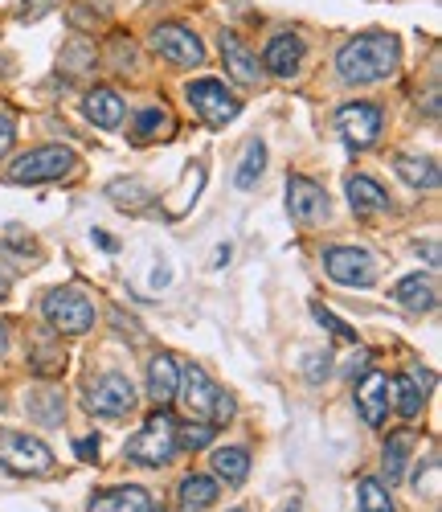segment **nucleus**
<instances>
[{"instance_id": "obj_1", "label": "nucleus", "mask_w": 442, "mask_h": 512, "mask_svg": "<svg viewBox=\"0 0 442 512\" xmlns=\"http://www.w3.org/2000/svg\"><path fill=\"white\" fill-rule=\"evenodd\" d=\"M397 62H402V41L385 29L357 33L336 50V74L348 87H369V82L389 78L397 70Z\"/></svg>"}, {"instance_id": "obj_2", "label": "nucleus", "mask_w": 442, "mask_h": 512, "mask_svg": "<svg viewBox=\"0 0 442 512\" xmlns=\"http://www.w3.org/2000/svg\"><path fill=\"white\" fill-rule=\"evenodd\" d=\"M176 451H181L176 447V418L164 406H156V414H148V422L140 426V435H131L123 447V455L140 467H164Z\"/></svg>"}, {"instance_id": "obj_3", "label": "nucleus", "mask_w": 442, "mask_h": 512, "mask_svg": "<svg viewBox=\"0 0 442 512\" xmlns=\"http://www.w3.org/2000/svg\"><path fill=\"white\" fill-rule=\"evenodd\" d=\"M78 173V156L62 144H41L29 148L25 156H17V164L9 168V185H50V181H66Z\"/></svg>"}, {"instance_id": "obj_4", "label": "nucleus", "mask_w": 442, "mask_h": 512, "mask_svg": "<svg viewBox=\"0 0 442 512\" xmlns=\"http://www.w3.org/2000/svg\"><path fill=\"white\" fill-rule=\"evenodd\" d=\"M41 316L50 320V328L58 336H82L95 328V304H91V295L78 287H54L46 300H41Z\"/></svg>"}, {"instance_id": "obj_5", "label": "nucleus", "mask_w": 442, "mask_h": 512, "mask_svg": "<svg viewBox=\"0 0 442 512\" xmlns=\"http://www.w3.org/2000/svg\"><path fill=\"white\" fill-rule=\"evenodd\" d=\"M82 406L95 418H123L136 410V386H131L127 373H99L95 381H86Z\"/></svg>"}, {"instance_id": "obj_6", "label": "nucleus", "mask_w": 442, "mask_h": 512, "mask_svg": "<svg viewBox=\"0 0 442 512\" xmlns=\"http://www.w3.org/2000/svg\"><path fill=\"white\" fill-rule=\"evenodd\" d=\"M0 463L13 476H46L54 467V451L29 431H0Z\"/></svg>"}, {"instance_id": "obj_7", "label": "nucleus", "mask_w": 442, "mask_h": 512, "mask_svg": "<svg viewBox=\"0 0 442 512\" xmlns=\"http://www.w3.org/2000/svg\"><path fill=\"white\" fill-rule=\"evenodd\" d=\"M324 271L340 287H373L377 283V259L361 246H328Z\"/></svg>"}, {"instance_id": "obj_8", "label": "nucleus", "mask_w": 442, "mask_h": 512, "mask_svg": "<svg viewBox=\"0 0 442 512\" xmlns=\"http://www.w3.org/2000/svg\"><path fill=\"white\" fill-rule=\"evenodd\" d=\"M189 107L209 123V127H226L238 111H242V99L234 91H226V82H217V78H197L189 82Z\"/></svg>"}, {"instance_id": "obj_9", "label": "nucleus", "mask_w": 442, "mask_h": 512, "mask_svg": "<svg viewBox=\"0 0 442 512\" xmlns=\"http://www.w3.org/2000/svg\"><path fill=\"white\" fill-rule=\"evenodd\" d=\"M336 132L352 152H365L381 136V107L373 103H344L336 111Z\"/></svg>"}, {"instance_id": "obj_10", "label": "nucleus", "mask_w": 442, "mask_h": 512, "mask_svg": "<svg viewBox=\"0 0 442 512\" xmlns=\"http://www.w3.org/2000/svg\"><path fill=\"white\" fill-rule=\"evenodd\" d=\"M148 41H152V50L172 66H201L205 62V46L189 25H156Z\"/></svg>"}, {"instance_id": "obj_11", "label": "nucleus", "mask_w": 442, "mask_h": 512, "mask_svg": "<svg viewBox=\"0 0 442 512\" xmlns=\"http://www.w3.org/2000/svg\"><path fill=\"white\" fill-rule=\"evenodd\" d=\"M185 414L197 422H213V402H217V386L209 381V373L201 365H181V386H176Z\"/></svg>"}, {"instance_id": "obj_12", "label": "nucleus", "mask_w": 442, "mask_h": 512, "mask_svg": "<svg viewBox=\"0 0 442 512\" xmlns=\"http://www.w3.org/2000/svg\"><path fill=\"white\" fill-rule=\"evenodd\" d=\"M287 213H291V222L312 226L328 218V193L312 177H287Z\"/></svg>"}, {"instance_id": "obj_13", "label": "nucleus", "mask_w": 442, "mask_h": 512, "mask_svg": "<svg viewBox=\"0 0 442 512\" xmlns=\"http://www.w3.org/2000/svg\"><path fill=\"white\" fill-rule=\"evenodd\" d=\"M307 58V46H303V37L295 33H275L267 41V50H262V74H275V78H295L299 66Z\"/></svg>"}, {"instance_id": "obj_14", "label": "nucleus", "mask_w": 442, "mask_h": 512, "mask_svg": "<svg viewBox=\"0 0 442 512\" xmlns=\"http://www.w3.org/2000/svg\"><path fill=\"white\" fill-rule=\"evenodd\" d=\"M86 512H152V492L140 484H123V488H103L91 496Z\"/></svg>"}, {"instance_id": "obj_15", "label": "nucleus", "mask_w": 442, "mask_h": 512, "mask_svg": "<svg viewBox=\"0 0 442 512\" xmlns=\"http://www.w3.org/2000/svg\"><path fill=\"white\" fill-rule=\"evenodd\" d=\"M221 62H226L230 78L242 82V87H258V82H262V66H258V58L242 46V37L230 33V29L221 33Z\"/></svg>"}, {"instance_id": "obj_16", "label": "nucleus", "mask_w": 442, "mask_h": 512, "mask_svg": "<svg viewBox=\"0 0 442 512\" xmlns=\"http://www.w3.org/2000/svg\"><path fill=\"white\" fill-rule=\"evenodd\" d=\"M357 410H361V418L369 422V426H381L385 422V414H389V377L385 373H365L361 381H357Z\"/></svg>"}, {"instance_id": "obj_17", "label": "nucleus", "mask_w": 442, "mask_h": 512, "mask_svg": "<svg viewBox=\"0 0 442 512\" xmlns=\"http://www.w3.org/2000/svg\"><path fill=\"white\" fill-rule=\"evenodd\" d=\"M389 295H393V304H397V308H406V312H414V316L438 308V287H434V279H422V275L397 279Z\"/></svg>"}, {"instance_id": "obj_18", "label": "nucleus", "mask_w": 442, "mask_h": 512, "mask_svg": "<svg viewBox=\"0 0 442 512\" xmlns=\"http://www.w3.org/2000/svg\"><path fill=\"white\" fill-rule=\"evenodd\" d=\"M176 386H181V365H176L172 353H156L148 361V398L156 406H168L176 398Z\"/></svg>"}, {"instance_id": "obj_19", "label": "nucleus", "mask_w": 442, "mask_h": 512, "mask_svg": "<svg viewBox=\"0 0 442 512\" xmlns=\"http://www.w3.org/2000/svg\"><path fill=\"white\" fill-rule=\"evenodd\" d=\"M25 414H29L37 426H62V418H66V398H62V390H54V386H33V390L25 394Z\"/></svg>"}, {"instance_id": "obj_20", "label": "nucleus", "mask_w": 442, "mask_h": 512, "mask_svg": "<svg viewBox=\"0 0 442 512\" xmlns=\"http://www.w3.org/2000/svg\"><path fill=\"white\" fill-rule=\"evenodd\" d=\"M82 111H86V119H91L95 127H103V132H115V127L123 123V99L111 91V87H95L91 95L82 99Z\"/></svg>"}, {"instance_id": "obj_21", "label": "nucleus", "mask_w": 442, "mask_h": 512, "mask_svg": "<svg viewBox=\"0 0 442 512\" xmlns=\"http://www.w3.org/2000/svg\"><path fill=\"white\" fill-rule=\"evenodd\" d=\"M344 189H348V205H352L357 218H377V213L389 209V197L373 177H348Z\"/></svg>"}, {"instance_id": "obj_22", "label": "nucleus", "mask_w": 442, "mask_h": 512, "mask_svg": "<svg viewBox=\"0 0 442 512\" xmlns=\"http://www.w3.org/2000/svg\"><path fill=\"white\" fill-rule=\"evenodd\" d=\"M410 451H414V431H393V435L385 439L381 467H385V480H389V484H402V480H406Z\"/></svg>"}, {"instance_id": "obj_23", "label": "nucleus", "mask_w": 442, "mask_h": 512, "mask_svg": "<svg viewBox=\"0 0 442 512\" xmlns=\"http://www.w3.org/2000/svg\"><path fill=\"white\" fill-rule=\"evenodd\" d=\"M393 168H397V177H402L406 185H414V189H438V181H442L438 164L430 156H397Z\"/></svg>"}, {"instance_id": "obj_24", "label": "nucleus", "mask_w": 442, "mask_h": 512, "mask_svg": "<svg viewBox=\"0 0 442 512\" xmlns=\"http://www.w3.org/2000/svg\"><path fill=\"white\" fill-rule=\"evenodd\" d=\"M172 136V111L168 107H144L131 123V140L136 144H152V140H164Z\"/></svg>"}, {"instance_id": "obj_25", "label": "nucleus", "mask_w": 442, "mask_h": 512, "mask_svg": "<svg viewBox=\"0 0 442 512\" xmlns=\"http://www.w3.org/2000/svg\"><path fill=\"white\" fill-rule=\"evenodd\" d=\"M209 463H213L217 480H226V484H234V488L250 476V451H246V447H217Z\"/></svg>"}, {"instance_id": "obj_26", "label": "nucleus", "mask_w": 442, "mask_h": 512, "mask_svg": "<svg viewBox=\"0 0 442 512\" xmlns=\"http://www.w3.org/2000/svg\"><path fill=\"white\" fill-rule=\"evenodd\" d=\"M389 402L397 406V414H402V418H418L422 406H426V394H422V386L410 373H402V377L389 381Z\"/></svg>"}, {"instance_id": "obj_27", "label": "nucleus", "mask_w": 442, "mask_h": 512, "mask_svg": "<svg viewBox=\"0 0 442 512\" xmlns=\"http://www.w3.org/2000/svg\"><path fill=\"white\" fill-rule=\"evenodd\" d=\"M217 496H221V488H217L213 476H185V480H181V508H189V512L213 508Z\"/></svg>"}, {"instance_id": "obj_28", "label": "nucleus", "mask_w": 442, "mask_h": 512, "mask_svg": "<svg viewBox=\"0 0 442 512\" xmlns=\"http://www.w3.org/2000/svg\"><path fill=\"white\" fill-rule=\"evenodd\" d=\"M262 168H267V144H262V140H250V144H246V156H242V164H238V173H234V185H238L242 193L258 189Z\"/></svg>"}, {"instance_id": "obj_29", "label": "nucleus", "mask_w": 442, "mask_h": 512, "mask_svg": "<svg viewBox=\"0 0 442 512\" xmlns=\"http://www.w3.org/2000/svg\"><path fill=\"white\" fill-rule=\"evenodd\" d=\"M107 197L119 205V209H127V213H140L156 193L144 185V181H136V177H127V181H111L107 185Z\"/></svg>"}, {"instance_id": "obj_30", "label": "nucleus", "mask_w": 442, "mask_h": 512, "mask_svg": "<svg viewBox=\"0 0 442 512\" xmlns=\"http://www.w3.org/2000/svg\"><path fill=\"white\" fill-rule=\"evenodd\" d=\"M201 185H205V168H201V164H189V168H185V185H181V193H172V197H181V201L164 205V209H168V218H185L189 205H193L197 193H201Z\"/></svg>"}, {"instance_id": "obj_31", "label": "nucleus", "mask_w": 442, "mask_h": 512, "mask_svg": "<svg viewBox=\"0 0 442 512\" xmlns=\"http://www.w3.org/2000/svg\"><path fill=\"white\" fill-rule=\"evenodd\" d=\"M29 361H33V373H37V377H46V381L58 377V373L66 369V353H62V349H58V353L50 349V336H41V340H37L33 353H29Z\"/></svg>"}, {"instance_id": "obj_32", "label": "nucleus", "mask_w": 442, "mask_h": 512, "mask_svg": "<svg viewBox=\"0 0 442 512\" xmlns=\"http://www.w3.org/2000/svg\"><path fill=\"white\" fill-rule=\"evenodd\" d=\"M357 500H361V512H397L393 500H389V488L381 480H361L357 484Z\"/></svg>"}, {"instance_id": "obj_33", "label": "nucleus", "mask_w": 442, "mask_h": 512, "mask_svg": "<svg viewBox=\"0 0 442 512\" xmlns=\"http://www.w3.org/2000/svg\"><path fill=\"white\" fill-rule=\"evenodd\" d=\"M66 66V74H82L86 66H95V46L91 41H82V37H74L70 46L62 50V58H58V70Z\"/></svg>"}, {"instance_id": "obj_34", "label": "nucleus", "mask_w": 442, "mask_h": 512, "mask_svg": "<svg viewBox=\"0 0 442 512\" xmlns=\"http://www.w3.org/2000/svg\"><path fill=\"white\" fill-rule=\"evenodd\" d=\"M217 435V426L213 422H189V426H176V447H185V451H201L209 447Z\"/></svg>"}, {"instance_id": "obj_35", "label": "nucleus", "mask_w": 442, "mask_h": 512, "mask_svg": "<svg viewBox=\"0 0 442 512\" xmlns=\"http://www.w3.org/2000/svg\"><path fill=\"white\" fill-rule=\"evenodd\" d=\"M54 9H58V0H25V5L17 9V21H41Z\"/></svg>"}, {"instance_id": "obj_36", "label": "nucleus", "mask_w": 442, "mask_h": 512, "mask_svg": "<svg viewBox=\"0 0 442 512\" xmlns=\"http://www.w3.org/2000/svg\"><path fill=\"white\" fill-rule=\"evenodd\" d=\"M312 312H316V320H320V324H328V328H332V332H336L340 340H357V332H352V328H348L344 320H336V316H332L328 308H320V304H316Z\"/></svg>"}, {"instance_id": "obj_37", "label": "nucleus", "mask_w": 442, "mask_h": 512, "mask_svg": "<svg viewBox=\"0 0 442 512\" xmlns=\"http://www.w3.org/2000/svg\"><path fill=\"white\" fill-rule=\"evenodd\" d=\"M13 144H17V123H13V115L0 111V156H9Z\"/></svg>"}, {"instance_id": "obj_38", "label": "nucleus", "mask_w": 442, "mask_h": 512, "mask_svg": "<svg viewBox=\"0 0 442 512\" xmlns=\"http://www.w3.org/2000/svg\"><path fill=\"white\" fill-rule=\"evenodd\" d=\"M307 361H312V365H307L303 373H307V381H320V377H328V361H332V353H312V357H307Z\"/></svg>"}, {"instance_id": "obj_39", "label": "nucleus", "mask_w": 442, "mask_h": 512, "mask_svg": "<svg viewBox=\"0 0 442 512\" xmlns=\"http://www.w3.org/2000/svg\"><path fill=\"white\" fill-rule=\"evenodd\" d=\"M74 451H78L82 459H95V455H99V439H78Z\"/></svg>"}, {"instance_id": "obj_40", "label": "nucleus", "mask_w": 442, "mask_h": 512, "mask_svg": "<svg viewBox=\"0 0 442 512\" xmlns=\"http://www.w3.org/2000/svg\"><path fill=\"white\" fill-rule=\"evenodd\" d=\"M9 287H13V271H0V300L9 295Z\"/></svg>"}, {"instance_id": "obj_41", "label": "nucleus", "mask_w": 442, "mask_h": 512, "mask_svg": "<svg viewBox=\"0 0 442 512\" xmlns=\"http://www.w3.org/2000/svg\"><path fill=\"white\" fill-rule=\"evenodd\" d=\"M5 349H9V328L0 324V357H5Z\"/></svg>"}, {"instance_id": "obj_42", "label": "nucleus", "mask_w": 442, "mask_h": 512, "mask_svg": "<svg viewBox=\"0 0 442 512\" xmlns=\"http://www.w3.org/2000/svg\"><path fill=\"white\" fill-rule=\"evenodd\" d=\"M287 512H299V504H287Z\"/></svg>"}, {"instance_id": "obj_43", "label": "nucleus", "mask_w": 442, "mask_h": 512, "mask_svg": "<svg viewBox=\"0 0 442 512\" xmlns=\"http://www.w3.org/2000/svg\"><path fill=\"white\" fill-rule=\"evenodd\" d=\"M0 410H5V398H0Z\"/></svg>"}, {"instance_id": "obj_44", "label": "nucleus", "mask_w": 442, "mask_h": 512, "mask_svg": "<svg viewBox=\"0 0 442 512\" xmlns=\"http://www.w3.org/2000/svg\"><path fill=\"white\" fill-rule=\"evenodd\" d=\"M230 512H242V508H230Z\"/></svg>"}]
</instances>
